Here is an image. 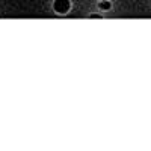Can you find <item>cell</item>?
Here are the masks:
<instances>
[{"label":"cell","mask_w":151,"mask_h":151,"mask_svg":"<svg viewBox=\"0 0 151 151\" xmlns=\"http://www.w3.org/2000/svg\"><path fill=\"white\" fill-rule=\"evenodd\" d=\"M101 8H103V9H109V8H110V3L104 2V3H101Z\"/></svg>","instance_id":"2"},{"label":"cell","mask_w":151,"mask_h":151,"mask_svg":"<svg viewBox=\"0 0 151 151\" xmlns=\"http://www.w3.org/2000/svg\"><path fill=\"white\" fill-rule=\"evenodd\" d=\"M55 9L60 14H65L70 9V0H56L55 2Z\"/></svg>","instance_id":"1"}]
</instances>
